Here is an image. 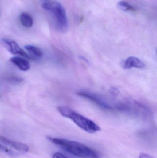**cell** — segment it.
<instances>
[{
	"label": "cell",
	"mask_w": 157,
	"mask_h": 158,
	"mask_svg": "<svg viewBox=\"0 0 157 158\" xmlns=\"http://www.w3.org/2000/svg\"><path fill=\"white\" fill-rule=\"evenodd\" d=\"M2 40L6 45L7 50L11 53L15 55H19L28 59H31L32 58V57L29 56L14 41H8L4 39Z\"/></svg>",
	"instance_id": "5"
},
{
	"label": "cell",
	"mask_w": 157,
	"mask_h": 158,
	"mask_svg": "<svg viewBox=\"0 0 157 158\" xmlns=\"http://www.w3.org/2000/svg\"><path fill=\"white\" fill-rule=\"evenodd\" d=\"M42 7L52 15L57 29L61 31H65L67 29L68 20L66 12L61 3L55 1L47 2L42 4Z\"/></svg>",
	"instance_id": "3"
},
{
	"label": "cell",
	"mask_w": 157,
	"mask_h": 158,
	"mask_svg": "<svg viewBox=\"0 0 157 158\" xmlns=\"http://www.w3.org/2000/svg\"><path fill=\"white\" fill-rule=\"evenodd\" d=\"M117 6L120 10L124 12H135V9L133 6L124 1H120L117 3Z\"/></svg>",
	"instance_id": "11"
},
{
	"label": "cell",
	"mask_w": 157,
	"mask_h": 158,
	"mask_svg": "<svg viewBox=\"0 0 157 158\" xmlns=\"http://www.w3.org/2000/svg\"><path fill=\"white\" fill-rule=\"evenodd\" d=\"M48 139L53 143L77 157L100 158L97 153L94 150L78 142L54 137H48Z\"/></svg>",
	"instance_id": "1"
},
{
	"label": "cell",
	"mask_w": 157,
	"mask_h": 158,
	"mask_svg": "<svg viewBox=\"0 0 157 158\" xmlns=\"http://www.w3.org/2000/svg\"><path fill=\"white\" fill-rule=\"evenodd\" d=\"M59 113L65 118L70 119L77 126L89 133L99 131L100 127L94 121L77 113L72 109L66 106H60L57 108Z\"/></svg>",
	"instance_id": "2"
},
{
	"label": "cell",
	"mask_w": 157,
	"mask_h": 158,
	"mask_svg": "<svg viewBox=\"0 0 157 158\" xmlns=\"http://www.w3.org/2000/svg\"><path fill=\"white\" fill-rule=\"evenodd\" d=\"M52 158H67V157L62 153L57 152L53 154Z\"/></svg>",
	"instance_id": "12"
},
{
	"label": "cell",
	"mask_w": 157,
	"mask_h": 158,
	"mask_svg": "<svg viewBox=\"0 0 157 158\" xmlns=\"http://www.w3.org/2000/svg\"><path fill=\"white\" fill-rule=\"evenodd\" d=\"M25 48L32 55L37 57H41L43 56V52L38 47L33 45H27L25 46Z\"/></svg>",
	"instance_id": "10"
},
{
	"label": "cell",
	"mask_w": 157,
	"mask_h": 158,
	"mask_svg": "<svg viewBox=\"0 0 157 158\" xmlns=\"http://www.w3.org/2000/svg\"><path fill=\"white\" fill-rule=\"evenodd\" d=\"M20 20L22 25L26 27H31L33 25L32 18L27 13H22L20 15Z\"/></svg>",
	"instance_id": "9"
},
{
	"label": "cell",
	"mask_w": 157,
	"mask_h": 158,
	"mask_svg": "<svg viewBox=\"0 0 157 158\" xmlns=\"http://www.w3.org/2000/svg\"><path fill=\"white\" fill-rule=\"evenodd\" d=\"M0 141L6 145L23 153H26L29 150L27 145L19 142H15L3 136H0Z\"/></svg>",
	"instance_id": "6"
},
{
	"label": "cell",
	"mask_w": 157,
	"mask_h": 158,
	"mask_svg": "<svg viewBox=\"0 0 157 158\" xmlns=\"http://www.w3.org/2000/svg\"><path fill=\"white\" fill-rule=\"evenodd\" d=\"M111 94H112L113 95L117 96L119 94L120 92H119V90L115 88V87H112L111 89H110Z\"/></svg>",
	"instance_id": "13"
},
{
	"label": "cell",
	"mask_w": 157,
	"mask_h": 158,
	"mask_svg": "<svg viewBox=\"0 0 157 158\" xmlns=\"http://www.w3.org/2000/svg\"><path fill=\"white\" fill-rule=\"evenodd\" d=\"M122 67L124 69H131L133 68L143 69L145 67V64L139 58L131 56L124 61Z\"/></svg>",
	"instance_id": "7"
},
{
	"label": "cell",
	"mask_w": 157,
	"mask_h": 158,
	"mask_svg": "<svg viewBox=\"0 0 157 158\" xmlns=\"http://www.w3.org/2000/svg\"><path fill=\"white\" fill-rule=\"evenodd\" d=\"M10 61L16 66L21 71H28L30 69L29 62L24 58L20 57H14L10 59Z\"/></svg>",
	"instance_id": "8"
},
{
	"label": "cell",
	"mask_w": 157,
	"mask_h": 158,
	"mask_svg": "<svg viewBox=\"0 0 157 158\" xmlns=\"http://www.w3.org/2000/svg\"><path fill=\"white\" fill-rule=\"evenodd\" d=\"M139 158H154L150 155L146 153H142L139 155Z\"/></svg>",
	"instance_id": "14"
},
{
	"label": "cell",
	"mask_w": 157,
	"mask_h": 158,
	"mask_svg": "<svg viewBox=\"0 0 157 158\" xmlns=\"http://www.w3.org/2000/svg\"><path fill=\"white\" fill-rule=\"evenodd\" d=\"M43 1H48V0H43Z\"/></svg>",
	"instance_id": "16"
},
{
	"label": "cell",
	"mask_w": 157,
	"mask_h": 158,
	"mask_svg": "<svg viewBox=\"0 0 157 158\" xmlns=\"http://www.w3.org/2000/svg\"><path fill=\"white\" fill-rule=\"evenodd\" d=\"M77 94L90 100L102 109L115 110V102L110 101L107 98L99 94L82 90L77 92Z\"/></svg>",
	"instance_id": "4"
},
{
	"label": "cell",
	"mask_w": 157,
	"mask_h": 158,
	"mask_svg": "<svg viewBox=\"0 0 157 158\" xmlns=\"http://www.w3.org/2000/svg\"><path fill=\"white\" fill-rule=\"evenodd\" d=\"M0 151H5V152L8 153H12V152L11 150H9V149L6 148L4 147L1 144V143H0Z\"/></svg>",
	"instance_id": "15"
}]
</instances>
